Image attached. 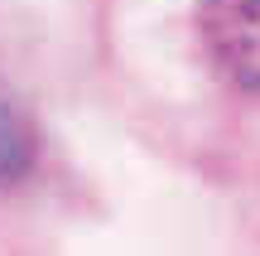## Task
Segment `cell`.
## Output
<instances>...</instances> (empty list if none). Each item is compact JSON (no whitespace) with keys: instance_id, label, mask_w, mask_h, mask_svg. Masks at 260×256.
Listing matches in <instances>:
<instances>
[{"instance_id":"6da1fadb","label":"cell","mask_w":260,"mask_h":256,"mask_svg":"<svg viewBox=\"0 0 260 256\" xmlns=\"http://www.w3.org/2000/svg\"><path fill=\"white\" fill-rule=\"evenodd\" d=\"M198 29L226 82L260 97V0H203Z\"/></svg>"},{"instance_id":"7a4b0ae2","label":"cell","mask_w":260,"mask_h":256,"mask_svg":"<svg viewBox=\"0 0 260 256\" xmlns=\"http://www.w3.org/2000/svg\"><path fill=\"white\" fill-rule=\"evenodd\" d=\"M34 160H39V126L10 97V87H0V189L19 184L34 169Z\"/></svg>"}]
</instances>
